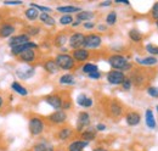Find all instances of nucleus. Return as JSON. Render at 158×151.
<instances>
[{"label":"nucleus","mask_w":158,"mask_h":151,"mask_svg":"<svg viewBox=\"0 0 158 151\" xmlns=\"http://www.w3.org/2000/svg\"><path fill=\"white\" fill-rule=\"evenodd\" d=\"M133 83V87L138 88V89H141L143 87H148L151 79L153 78L152 73L147 70V68H143V67H133V70L129 72V76H128Z\"/></svg>","instance_id":"1"},{"label":"nucleus","mask_w":158,"mask_h":151,"mask_svg":"<svg viewBox=\"0 0 158 151\" xmlns=\"http://www.w3.org/2000/svg\"><path fill=\"white\" fill-rule=\"evenodd\" d=\"M107 62L112 67V70L120 71L123 73L130 72L133 70V63L129 61V58L124 56L123 54H112L107 57Z\"/></svg>","instance_id":"2"},{"label":"nucleus","mask_w":158,"mask_h":151,"mask_svg":"<svg viewBox=\"0 0 158 151\" xmlns=\"http://www.w3.org/2000/svg\"><path fill=\"white\" fill-rule=\"evenodd\" d=\"M57 67L62 71H72L76 68V61L73 60V57L71 54H61L59 53L56 56L54 57Z\"/></svg>","instance_id":"3"},{"label":"nucleus","mask_w":158,"mask_h":151,"mask_svg":"<svg viewBox=\"0 0 158 151\" xmlns=\"http://www.w3.org/2000/svg\"><path fill=\"white\" fill-rule=\"evenodd\" d=\"M45 121L39 116H32L28 121V131L32 136H39L45 131Z\"/></svg>","instance_id":"4"},{"label":"nucleus","mask_w":158,"mask_h":151,"mask_svg":"<svg viewBox=\"0 0 158 151\" xmlns=\"http://www.w3.org/2000/svg\"><path fill=\"white\" fill-rule=\"evenodd\" d=\"M102 45V37L98 33H89L85 34V40H84V45L83 48L91 51V50H96Z\"/></svg>","instance_id":"5"},{"label":"nucleus","mask_w":158,"mask_h":151,"mask_svg":"<svg viewBox=\"0 0 158 151\" xmlns=\"http://www.w3.org/2000/svg\"><path fill=\"white\" fill-rule=\"evenodd\" d=\"M124 112V106L122 105V102H119L118 100L113 99L108 102L107 105V114L111 118H120Z\"/></svg>","instance_id":"6"},{"label":"nucleus","mask_w":158,"mask_h":151,"mask_svg":"<svg viewBox=\"0 0 158 151\" xmlns=\"http://www.w3.org/2000/svg\"><path fill=\"white\" fill-rule=\"evenodd\" d=\"M90 123H91L90 113L86 111H80L77 117V122H76V132L80 134L84 129L90 127Z\"/></svg>","instance_id":"7"},{"label":"nucleus","mask_w":158,"mask_h":151,"mask_svg":"<svg viewBox=\"0 0 158 151\" xmlns=\"http://www.w3.org/2000/svg\"><path fill=\"white\" fill-rule=\"evenodd\" d=\"M68 119V116L67 112L63 111V110H59V111H54L52 113L48 114L46 116V121L54 126H60V124H63L66 123Z\"/></svg>","instance_id":"8"},{"label":"nucleus","mask_w":158,"mask_h":151,"mask_svg":"<svg viewBox=\"0 0 158 151\" xmlns=\"http://www.w3.org/2000/svg\"><path fill=\"white\" fill-rule=\"evenodd\" d=\"M44 101L51 106L55 111H59V110H62V102H63V96L59 93H52V94L46 95L44 97Z\"/></svg>","instance_id":"9"},{"label":"nucleus","mask_w":158,"mask_h":151,"mask_svg":"<svg viewBox=\"0 0 158 151\" xmlns=\"http://www.w3.org/2000/svg\"><path fill=\"white\" fill-rule=\"evenodd\" d=\"M38 49H39V45H38L35 41L31 40V41H28V43H26V44H22L20 46L11 48V49H10V54H11L12 56L19 57L22 53H24V51H27V50H38Z\"/></svg>","instance_id":"10"},{"label":"nucleus","mask_w":158,"mask_h":151,"mask_svg":"<svg viewBox=\"0 0 158 151\" xmlns=\"http://www.w3.org/2000/svg\"><path fill=\"white\" fill-rule=\"evenodd\" d=\"M125 78H127L125 73H123L120 71H116V70H111L106 75V80L111 85H122V83L124 82Z\"/></svg>","instance_id":"11"},{"label":"nucleus","mask_w":158,"mask_h":151,"mask_svg":"<svg viewBox=\"0 0 158 151\" xmlns=\"http://www.w3.org/2000/svg\"><path fill=\"white\" fill-rule=\"evenodd\" d=\"M84 40H85V34L84 33H81V32H74L73 34H71V37L68 38L69 48L72 50H77V49L83 48Z\"/></svg>","instance_id":"12"},{"label":"nucleus","mask_w":158,"mask_h":151,"mask_svg":"<svg viewBox=\"0 0 158 151\" xmlns=\"http://www.w3.org/2000/svg\"><path fill=\"white\" fill-rule=\"evenodd\" d=\"M15 32H16V26L11 22H7V21H4L0 23V38L1 39H6V38H10L12 36H15Z\"/></svg>","instance_id":"13"},{"label":"nucleus","mask_w":158,"mask_h":151,"mask_svg":"<svg viewBox=\"0 0 158 151\" xmlns=\"http://www.w3.org/2000/svg\"><path fill=\"white\" fill-rule=\"evenodd\" d=\"M71 55L73 57V60L76 61V63H86L88 60L91 56V51H89L84 48H80L77 50H72Z\"/></svg>","instance_id":"14"},{"label":"nucleus","mask_w":158,"mask_h":151,"mask_svg":"<svg viewBox=\"0 0 158 151\" xmlns=\"http://www.w3.org/2000/svg\"><path fill=\"white\" fill-rule=\"evenodd\" d=\"M28 41H31V38L22 32L20 34H15V36H12V37L10 38L7 40V45L11 49V48H15V46H20L22 44H26Z\"/></svg>","instance_id":"15"},{"label":"nucleus","mask_w":158,"mask_h":151,"mask_svg":"<svg viewBox=\"0 0 158 151\" xmlns=\"http://www.w3.org/2000/svg\"><path fill=\"white\" fill-rule=\"evenodd\" d=\"M17 60H19L20 62H22V63H27V65L34 63V62L38 60L37 50H27V51L22 53L20 56L17 57Z\"/></svg>","instance_id":"16"},{"label":"nucleus","mask_w":158,"mask_h":151,"mask_svg":"<svg viewBox=\"0 0 158 151\" xmlns=\"http://www.w3.org/2000/svg\"><path fill=\"white\" fill-rule=\"evenodd\" d=\"M135 62L138 63L140 67H153V66H157L158 65V57L155 56H143L135 57Z\"/></svg>","instance_id":"17"},{"label":"nucleus","mask_w":158,"mask_h":151,"mask_svg":"<svg viewBox=\"0 0 158 151\" xmlns=\"http://www.w3.org/2000/svg\"><path fill=\"white\" fill-rule=\"evenodd\" d=\"M124 119L129 127H136L141 122V114L138 111H129V112L125 113Z\"/></svg>","instance_id":"18"},{"label":"nucleus","mask_w":158,"mask_h":151,"mask_svg":"<svg viewBox=\"0 0 158 151\" xmlns=\"http://www.w3.org/2000/svg\"><path fill=\"white\" fill-rule=\"evenodd\" d=\"M74 133H76V131L71 127H61L56 133V139L60 141H67L71 138H73Z\"/></svg>","instance_id":"19"},{"label":"nucleus","mask_w":158,"mask_h":151,"mask_svg":"<svg viewBox=\"0 0 158 151\" xmlns=\"http://www.w3.org/2000/svg\"><path fill=\"white\" fill-rule=\"evenodd\" d=\"M43 70H44L46 73H49V75H56L60 71V68L57 67V65H56V62H55L54 58H48V60H45V61L43 62Z\"/></svg>","instance_id":"20"},{"label":"nucleus","mask_w":158,"mask_h":151,"mask_svg":"<svg viewBox=\"0 0 158 151\" xmlns=\"http://www.w3.org/2000/svg\"><path fill=\"white\" fill-rule=\"evenodd\" d=\"M83 9L79 6H74V5H61L56 7V11L62 14V15H72V14H78Z\"/></svg>","instance_id":"21"},{"label":"nucleus","mask_w":158,"mask_h":151,"mask_svg":"<svg viewBox=\"0 0 158 151\" xmlns=\"http://www.w3.org/2000/svg\"><path fill=\"white\" fill-rule=\"evenodd\" d=\"M96 136H98V132H96L95 127H91V126L88 127L86 129H84L83 132L80 133V139L81 140H85L88 143L94 141L96 139Z\"/></svg>","instance_id":"22"},{"label":"nucleus","mask_w":158,"mask_h":151,"mask_svg":"<svg viewBox=\"0 0 158 151\" xmlns=\"http://www.w3.org/2000/svg\"><path fill=\"white\" fill-rule=\"evenodd\" d=\"M77 104H78L80 107L90 109L94 105V100H93V97H90V96H88L86 94L81 93V94H79L77 96Z\"/></svg>","instance_id":"23"},{"label":"nucleus","mask_w":158,"mask_h":151,"mask_svg":"<svg viewBox=\"0 0 158 151\" xmlns=\"http://www.w3.org/2000/svg\"><path fill=\"white\" fill-rule=\"evenodd\" d=\"M95 12L94 11H90V10H81L80 12H78L76 15V19L79 21L80 23H84V22H90L93 21V19L95 17Z\"/></svg>","instance_id":"24"},{"label":"nucleus","mask_w":158,"mask_h":151,"mask_svg":"<svg viewBox=\"0 0 158 151\" xmlns=\"http://www.w3.org/2000/svg\"><path fill=\"white\" fill-rule=\"evenodd\" d=\"M145 123L150 129H156L157 127V122H156V117L155 113L151 109H147L145 111Z\"/></svg>","instance_id":"25"},{"label":"nucleus","mask_w":158,"mask_h":151,"mask_svg":"<svg viewBox=\"0 0 158 151\" xmlns=\"http://www.w3.org/2000/svg\"><path fill=\"white\" fill-rule=\"evenodd\" d=\"M16 75H17V77L21 78V79L27 80V79H31L33 76L35 75V68H34V67L20 68V70H17V71H16Z\"/></svg>","instance_id":"26"},{"label":"nucleus","mask_w":158,"mask_h":151,"mask_svg":"<svg viewBox=\"0 0 158 151\" xmlns=\"http://www.w3.org/2000/svg\"><path fill=\"white\" fill-rule=\"evenodd\" d=\"M68 36L66 34V32H59L55 37H54V45L56 48H64L66 43L68 41Z\"/></svg>","instance_id":"27"},{"label":"nucleus","mask_w":158,"mask_h":151,"mask_svg":"<svg viewBox=\"0 0 158 151\" xmlns=\"http://www.w3.org/2000/svg\"><path fill=\"white\" fill-rule=\"evenodd\" d=\"M90 143L85 141V140H81V139H77V140H73L72 143L68 144L67 146V150H84L85 148L89 146Z\"/></svg>","instance_id":"28"},{"label":"nucleus","mask_w":158,"mask_h":151,"mask_svg":"<svg viewBox=\"0 0 158 151\" xmlns=\"http://www.w3.org/2000/svg\"><path fill=\"white\" fill-rule=\"evenodd\" d=\"M32 151H55V148L50 143H48L45 140H41V141H38L33 145Z\"/></svg>","instance_id":"29"},{"label":"nucleus","mask_w":158,"mask_h":151,"mask_svg":"<svg viewBox=\"0 0 158 151\" xmlns=\"http://www.w3.org/2000/svg\"><path fill=\"white\" fill-rule=\"evenodd\" d=\"M40 32H41V28L35 24H28V26H24V28H23V33L27 34L29 38L39 36Z\"/></svg>","instance_id":"30"},{"label":"nucleus","mask_w":158,"mask_h":151,"mask_svg":"<svg viewBox=\"0 0 158 151\" xmlns=\"http://www.w3.org/2000/svg\"><path fill=\"white\" fill-rule=\"evenodd\" d=\"M128 37H129V39H130L134 44H139V43H141V41L143 40V36H142V33L139 31L138 28H131V29L128 32Z\"/></svg>","instance_id":"31"},{"label":"nucleus","mask_w":158,"mask_h":151,"mask_svg":"<svg viewBox=\"0 0 158 151\" xmlns=\"http://www.w3.org/2000/svg\"><path fill=\"white\" fill-rule=\"evenodd\" d=\"M24 16H26V19H28L29 22H35L37 19H39L40 12L37 10V9L29 6L28 9L24 10Z\"/></svg>","instance_id":"32"},{"label":"nucleus","mask_w":158,"mask_h":151,"mask_svg":"<svg viewBox=\"0 0 158 151\" xmlns=\"http://www.w3.org/2000/svg\"><path fill=\"white\" fill-rule=\"evenodd\" d=\"M59 83L61 85H74L77 83L76 77L72 73H64L59 78Z\"/></svg>","instance_id":"33"},{"label":"nucleus","mask_w":158,"mask_h":151,"mask_svg":"<svg viewBox=\"0 0 158 151\" xmlns=\"http://www.w3.org/2000/svg\"><path fill=\"white\" fill-rule=\"evenodd\" d=\"M11 89L16 93V94H19V95H21V96H27L28 95V90H27V88L26 87H23L22 84H21L20 82H12L11 83Z\"/></svg>","instance_id":"34"},{"label":"nucleus","mask_w":158,"mask_h":151,"mask_svg":"<svg viewBox=\"0 0 158 151\" xmlns=\"http://www.w3.org/2000/svg\"><path fill=\"white\" fill-rule=\"evenodd\" d=\"M39 21L43 24L48 26V27H54L56 24V19H54L50 14H40Z\"/></svg>","instance_id":"35"},{"label":"nucleus","mask_w":158,"mask_h":151,"mask_svg":"<svg viewBox=\"0 0 158 151\" xmlns=\"http://www.w3.org/2000/svg\"><path fill=\"white\" fill-rule=\"evenodd\" d=\"M98 71H99V66L93 62H86L81 66V72L86 76L93 73V72H98Z\"/></svg>","instance_id":"36"},{"label":"nucleus","mask_w":158,"mask_h":151,"mask_svg":"<svg viewBox=\"0 0 158 151\" xmlns=\"http://www.w3.org/2000/svg\"><path fill=\"white\" fill-rule=\"evenodd\" d=\"M117 21H118V15H117V12L114 10L113 11H110L107 14L106 19H105V22H106L107 26H114L117 23Z\"/></svg>","instance_id":"37"},{"label":"nucleus","mask_w":158,"mask_h":151,"mask_svg":"<svg viewBox=\"0 0 158 151\" xmlns=\"http://www.w3.org/2000/svg\"><path fill=\"white\" fill-rule=\"evenodd\" d=\"M31 7H34L39 11L40 14H50L52 11V9L50 6H45V5H40V4H37V2H31L29 4Z\"/></svg>","instance_id":"38"},{"label":"nucleus","mask_w":158,"mask_h":151,"mask_svg":"<svg viewBox=\"0 0 158 151\" xmlns=\"http://www.w3.org/2000/svg\"><path fill=\"white\" fill-rule=\"evenodd\" d=\"M74 22V17L72 15H61L59 19V23L61 26H71Z\"/></svg>","instance_id":"39"},{"label":"nucleus","mask_w":158,"mask_h":151,"mask_svg":"<svg viewBox=\"0 0 158 151\" xmlns=\"http://www.w3.org/2000/svg\"><path fill=\"white\" fill-rule=\"evenodd\" d=\"M145 50L150 54V56H158V45H155V44H146L145 45Z\"/></svg>","instance_id":"40"},{"label":"nucleus","mask_w":158,"mask_h":151,"mask_svg":"<svg viewBox=\"0 0 158 151\" xmlns=\"http://www.w3.org/2000/svg\"><path fill=\"white\" fill-rule=\"evenodd\" d=\"M146 93L153 99H158V87L155 85H148L146 88Z\"/></svg>","instance_id":"41"},{"label":"nucleus","mask_w":158,"mask_h":151,"mask_svg":"<svg viewBox=\"0 0 158 151\" xmlns=\"http://www.w3.org/2000/svg\"><path fill=\"white\" fill-rule=\"evenodd\" d=\"M73 107V102H72V100L67 96V97H63V102H62V110L63 111H68V110H71Z\"/></svg>","instance_id":"42"},{"label":"nucleus","mask_w":158,"mask_h":151,"mask_svg":"<svg viewBox=\"0 0 158 151\" xmlns=\"http://www.w3.org/2000/svg\"><path fill=\"white\" fill-rule=\"evenodd\" d=\"M150 16L152 19H155V22L158 21V1L152 5V7L150 10Z\"/></svg>","instance_id":"43"},{"label":"nucleus","mask_w":158,"mask_h":151,"mask_svg":"<svg viewBox=\"0 0 158 151\" xmlns=\"http://www.w3.org/2000/svg\"><path fill=\"white\" fill-rule=\"evenodd\" d=\"M131 88H133V83H131L130 78L127 76V78H125L124 82L122 83V89H123L124 92H129V90H131Z\"/></svg>","instance_id":"44"},{"label":"nucleus","mask_w":158,"mask_h":151,"mask_svg":"<svg viewBox=\"0 0 158 151\" xmlns=\"http://www.w3.org/2000/svg\"><path fill=\"white\" fill-rule=\"evenodd\" d=\"M2 4L5 6H21V5H23V1H21V0H4Z\"/></svg>","instance_id":"45"},{"label":"nucleus","mask_w":158,"mask_h":151,"mask_svg":"<svg viewBox=\"0 0 158 151\" xmlns=\"http://www.w3.org/2000/svg\"><path fill=\"white\" fill-rule=\"evenodd\" d=\"M101 77H102V73H101L100 71H98V72H93V73L88 75V78L91 79V80H99Z\"/></svg>","instance_id":"46"},{"label":"nucleus","mask_w":158,"mask_h":151,"mask_svg":"<svg viewBox=\"0 0 158 151\" xmlns=\"http://www.w3.org/2000/svg\"><path fill=\"white\" fill-rule=\"evenodd\" d=\"M83 27H84V29L91 31V29H94V28L96 27V24H95V22L90 21V22H84V23H83Z\"/></svg>","instance_id":"47"},{"label":"nucleus","mask_w":158,"mask_h":151,"mask_svg":"<svg viewBox=\"0 0 158 151\" xmlns=\"http://www.w3.org/2000/svg\"><path fill=\"white\" fill-rule=\"evenodd\" d=\"M95 129H96V132H105L107 129V126L105 123H98L95 126Z\"/></svg>","instance_id":"48"},{"label":"nucleus","mask_w":158,"mask_h":151,"mask_svg":"<svg viewBox=\"0 0 158 151\" xmlns=\"http://www.w3.org/2000/svg\"><path fill=\"white\" fill-rule=\"evenodd\" d=\"M112 4H113L112 0H106V1H101L99 4V6L100 7H110Z\"/></svg>","instance_id":"49"},{"label":"nucleus","mask_w":158,"mask_h":151,"mask_svg":"<svg viewBox=\"0 0 158 151\" xmlns=\"http://www.w3.org/2000/svg\"><path fill=\"white\" fill-rule=\"evenodd\" d=\"M96 28H98L99 32H106V31L108 29V26H107V24H98Z\"/></svg>","instance_id":"50"},{"label":"nucleus","mask_w":158,"mask_h":151,"mask_svg":"<svg viewBox=\"0 0 158 151\" xmlns=\"http://www.w3.org/2000/svg\"><path fill=\"white\" fill-rule=\"evenodd\" d=\"M4 106H5V97L0 94V111L4 109Z\"/></svg>","instance_id":"51"},{"label":"nucleus","mask_w":158,"mask_h":151,"mask_svg":"<svg viewBox=\"0 0 158 151\" xmlns=\"http://www.w3.org/2000/svg\"><path fill=\"white\" fill-rule=\"evenodd\" d=\"M114 2H116V4H123V5H127V6L130 5V2H129L128 0H116Z\"/></svg>","instance_id":"52"},{"label":"nucleus","mask_w":158,"mask_h":151,"mask_svg":"<svg viewBox=\"0 0 158 151\" xmlns=\"http://www.w3.org/2000/svg\"><path fill=\"white\" fill-rule=\"evenodd\" d=\"M93 151H110V150L106 149V148H101V146H99V148H95Z\"/></svg>","instance_id":"53"},{"label":"nucleus","mask_w":158,"mask_h":151,"mask_svg":"<svg viewBox=\"0 0 158 151\" xmlns=\"http://www.w3.org/2000/svg\"><path fill=\"white\" fill-rule=\"evenodd\" d=\"M79 24H81V23H80V22H79V21H77V19H74V22H73V23H72V24H71V26H72V27H78Z\"/></svg>","instance_id":"54"},{"label":"nucleus","mask_w":158,"mask_h":151,"mask_svg":"<svg viewBox=\"0 0 158 151\" xmlns=\"http://www.w3.org/2000/svg\"><path fill=\"white\" fill-rule=\"evenodd\" d=\"M2 19H4V15H2V12L0 11V23L2 22Z\"/></svg>","instance_id":"55"},{"label":"nucleus","mask_w":158,"mask_h":151,"mask_svg":"<svg viewBox=\"0 0 158 151\" xmlns=\"http://www.w3.org/2000/svg\"><path fill=\"white\" fill-rule=\"evenodd\" d=\"M155 24H156V28L158 29V21H156V22H155Z\"/></svg>","instance_id":"56"},{"label":"nucleus","mask_w":158,"mask_h":151,"mask_svg":"<svg viewBox=\"0 0 158 151\" xmlns=\"http://www.w3.org/2000/svg\"><path fill=\"white\" fill-rule=\"evenodd\" d=\"M67 151H84V150H67Z\"/></svg>","instance_id":"57"},{"label":"nucleus","mask_w":158,"mask_h":151,"mask_svg":"<svg viewBox=\"0 0 158 151\" xmlns=\"http://www.w3.org/2000/svg\"><path fill=\"white\" fill-rule=\"evenodd\" d=\"M156 110H157V113H158V105L156 106Z\"/></svg>","instance_id":"58"}]
</instances>
